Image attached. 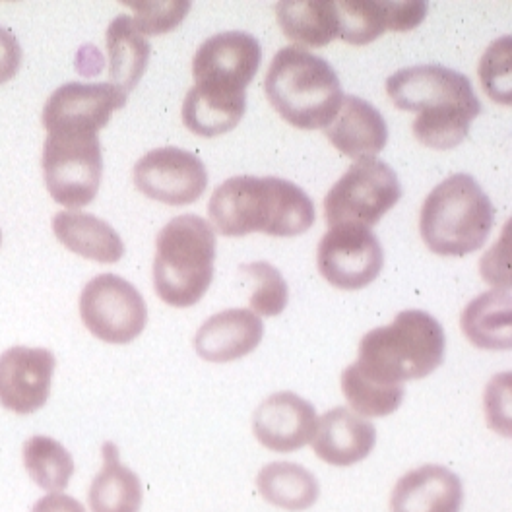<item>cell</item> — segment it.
<instances>
[{"label": "cell", "mask_w": 512, "mask_h": 512, "mask_svg": "<svg viewBox=\"0 0 512 512\" xmlns=\"http://www.w3.org/2000/svg\"><path fill=\"white\" fill-rule=\"evenodd\" d=\"M208 216L225 237H243L255 231L295 237L315 224V204L288 179L241 175L227 179L214 191Z\"/></svg>", "instance_id": "6da1fadb"}, {"label": "cell", "mask_w": 512, "mask_h": 512, "mask_svg": "<svg viewBox=\"0 0 512 512\" xmlns=\"http://www.w3.org/2000/svg\"><path fill=\"white\" fill-rule=\"evenodd\" d=\"M447 352L439 320L425 311H402L390 324L367 332L353 367L381 384H404L437 371Z\"/></svg>", "instance_id": "7a4b0ae2"}, {"label": "cell", "mask_w": 512, "mask_h": 512, "mask_svg": "<svg viewBox=\"0 0 512 512\" xmlns=\"http://www.w3.org/2000/svg\"><path fill=\"white\" fill-rule=\"evenodd\" d=\"M264 90L280 117L303 130L328 127L344 99L340 78L330 63L295 45L276 53Z\"/></svg>", "instance_id": "3957f363"}, {"label": "cell", "mask_w": 512, "mask_h": 512, "mask_svg": "<svg viewBox=\"0 0 512 512\" xmlns=\"http://www.w3.org/2000/svg\"><path fill=\"white\" fill-rule=\"evenodd\" d=\"M495 224V208L480 183L468 173H454L423 202L419 231L429 251L466 256L480 251Z\"/></svg>", "instance_id": "277c9868"}, {"label": "cell", "mask_w": 512, "mask_h": 512, "mask_svg": "<svg viewBox=\"0 0 512 512\" xmlns=\"http://www.w3.org/2000/svg\"><path fill=\"white\" fill-rule=\"evenodd\" d=\"M216 233L206 220L183 214L163 225L156 239L154 288L161 301L187 309L196 305L214 280Z\"/></svg>", "instance_id": "5b68a950"}, {"label": "cell", "mask_w": 512, "mask_h": 512, "mask_svg": "<svg viewBox=\"0 0 512 512\" xmlns=\"http://www.w3.org/2000/svg\"><path fill=\"white\" fill-rule=\"evenodd\" d=\"M43 175L53 200L70 210L88 206L99 191L103 158L92 132H47Z\"/></svg>", "instance_id": "8992f818"}, {"label": "cell", "mask_w": 512, "mask_h": 512, "mask_svg": "<svg viewBox=\"0 0 512 512\" xmlns=\"http://www.w3.org/2000/svg\"><path fill=\"white\" fill-rule=\"evenodd\" d=\"M402 198V185L396 171L377 158H363L340 177L324 198V218L336 225L379 224L388 210Z\"/></svg>", "instance_id": "52a82bcc"}, {"label": "cell", "mask_w": 512, "mask_h": 512, "mask_svg": "<svg viewBox=\"0 0 512 512\" xmlns=\"http://www.w3.org/2000/svg\"><path fill=\"white\" fill-rule=\"evenodd\" d=\"M84 326L107 344H130L148 322L146 301L140 291L117 274H99L80 295Z\"/></svg>", "instance_id": "ba28073f"}, {"label": "cell", "mask_w": 512, "mask_h": 512, "mask_svg": "<svg viewBox=\"0 0 512 512\" xmlns=\"http://www.w3.org/2000/svg\"><path fill=\"white\" fill-rule=\"evenodd\" d=\"M262 61V47L247 32H220L208 37L192 59L194 86L220 96L245 94Z\"/></svg>", "instance_id": "9c48e42d"}, {"label": "cell", "mask_w": 512, "mask_h": 512, "mask_svg": "<svg viewBox=\"0 0 512 512\" xmlns=\"http://www.w3.org/2000/svg\"><path fill=\"white\" fill-rule=\"evenodd\" d=\"M386 94L402 111L464 109L476 117L481 113L470 80L441 64H417L394 72L386 80Z\"/></svg>", "instance_id": "30bf717a"}, {"label": "cell", "mask_w": 512, "mask_h": 512, "mask_svg": "<svg viewBox=\"0 0 512 512\" xmlns=\"http://www.w3.org/2000/svg\"><path fill=\"white\" fill-rule=\"evenodd\" d=\"M317 266L320 276L334 288H367L383 270V245L369 227L336 225L320 241Z\"/></svg>", "instance_id": "8fae6325"}, {"label": "cell", "mask_w": 512, "mask_h": 512, "mask_svg": "<svg viewBox=\"0 0 512 512\" xmlns=\"http://www.w3.org/2000/svg\"><path fill=\"white\" fill-rule=\"evenodd\" d=\"M132 179L136 189L169 206L196 202L208 187V171L189 150L165 146L136 161Z\"/></svg>", "instance_id": "7c38bea8"}, {"label": "cell", "mask_w": 512, "mask_h": 512, "mask_svg": "<svg viewBox=\"0 0 512 512\" xmlns=\"http://www.w3.org/2000/svg\"><path fill=\"white\" fill-rule=\"evenodd\" d=\"M128 96L111 82H68L57 88L43 107L47 132H92L107 127L113 113L127 105Z\"/></svg>", "instance_id": "4fadbf2b"}, {"label": "cell", "mask_w": 512, "mask_h": 512, "mask_svg": "<svg viewBox=\"0 0 512 512\" xmlns=\"http://www.w3.org/2000/svg\"><path fill=\"white\" fill-rule=\"evenodd\" d=\"M57 359L45 348L14 346L0 355V406L30 416L41 410L51 394Z\"/></svg>", "instance_id": "5bb4252c"}, {"label": "cell", "mask_w": 512, "mask_h": 512, "mask_svg": "<svg viewBox=\"0 0 512 512\" xmlns=\"http://www.w3.org/2000/svg\"><path fill=\"white\" fill-rule=\"evenodd\" d=\"M317 421V410L309 400L295 392H276L256 408L253 431L262 447L295 452L311 443Z\"/></svg>", "instance_id": "9a60e30c"}, {"label": "cell", "mask_w": 512, "mask_h": 512, "mask_svg": "<svg viewBox=\"0 0 512 512\" xmlns=\"http://www.w3.org/2000/svg\"><path fill=\"white\" fill-rule=\"evenodd\" d=\"M313 450L322 462L338 468L365 460L377 445L375 425L350 408H334L317 421Z\"/></svg>", "instance_id": "2e32d148"}, {"label": "cell", "mask_w": 512, "mask_h": 512, "mask_svg": "<svg viewBox=\"0 0 512 512\" xmlns=\"http://www.w3.org/2000/svg\"><path fill=\"white\" fill-rule=\"evenodd\" d=\"M264 336V324L247 309H227L206 320L196 336L194 350L210 363H229L255 352Z\"/></svg>", "instance_id": "e0dca14e"}, {"label": "cell", "mask_w": 512, "mask_h": 512, "mask_svg": "<svg viewBox=\"0 0 512 512\" xmlns=\"http://www.w3.org/2000/svg\"><path fill=\"white\" fill-rule=\"evenodd\" d=\"M462 503V481L439 464H427L402 476L390 497L392 512H460Z\"/></svg>", "instance_id": "ac0fdd59"}, {"label": "cell", "mask_w": 512, "mask_h": 512, "mask_svg": "<svg viewBox=\"0 0 512 512\" xmlns=\"http://www.w3.org/2000/svg\"><path fill=\"white\" fill-rule=\"evenodd\" d=\"M324 134L336 150L353 160L375 158L388 142V127L381 111L357 96H344Z\"/></svg>", "instance_id": "d6986e66"}, {"label": "cell", "mask_w": 512, "mask_h": 512, "mask_svg": "<svg viewBox=\"0 0 512 512\" xmlns=\"http://www.w3.org/2000/svg\"><path fill=\"white\" fill-rule=\"evenodd\" d=\"M53 233L68 251L101 264L119 262L125 255L121 235L94 214L59 212L53 218Z\"/></svg>", "instance_id": "ffe728a7"}, {"label": "cell", "mask_w": 512, "mask_h": 512, "mask_svg": "<svg viewBox=\"0 0 512 512\" xmlns=\"http://www.w3.org/2000/svg\"><path fill=\"white\" fill-rule=\"evenodd\" d=\"M464 336L481 350H511V291L493 289L478 295L460 315Z\"/></svg>", "instance_id": "44dd1931"}, {"label": "cell", "mask_w": 512, "mask_h": 512, "mask_svg": "<svg viewBox=\"0 0 512 512\" xmlns=\"http://www.w3.org/2000/svg\"><path fill=\"white\" fill-rule=\"evenodd\" d=\"M101 452L103 466L90 487V509L92 512H140L144 499L142 481L121 462L115 443H105Z\"/></svg>", "instance_id": "7402d4cb"}, {"label": "cell", "mask_w": 512, "mask_h": 512, "mask_svg": "<svg viewBox=\"0 0 512 512\" xmlns=\"http://www.w3.org/2000/svg\"><path fill=\"white\" fill-rule=\"evenodd\" d=\"M109 53V78L121 92H132L146 72L150 61V43L136 30L127 14L117 16L105 33Z\"/></svg>", "instance_id": "603a6c76"}, {"label": "cell", "mask_w": 512, "mask_h": 512, "mask_svg": "<svg viewBox=\"0 0 512 512\" xmlns=\"http://www.w3.org/2000/svg\"><path fill=\"white\" fill-rule=\"evenodd\" d=\"M278 24L286 37L305 47H324L338 37V12L332 0H282L276 4Z\"/></svg>", "instance_id": "cb8c5ba5"}, {"label": "cell", "mask_w": 512, "mask_h": 512, "mask_svg": "<svg viewBox=\"0 0 512 512\" xmlns=\"http://www.w3.org/2000/svg\"><path fill=\"white\" fill-rule=\"evenodd\" d=\"M256 487L266 503L291 512L311 509L320 495L317 478L293 462L266 464L256 476Z\"/></svg>", "instance_id": "d4e9b609"}, {"label": "cell", "mask_w": 512, "mask_h": 512, "mask_svg": "<svg viewBox=\"0 0 512 512\" xmlns=\"http://www.w3.org/2000/svg\"><path fill=\"white\" fill-rule=\"evenodd\" d=\"M247 111V94L220 96L192 86L183 103V123L194 134L214 138L237 127Z\"/></svg>", "instance_id": "484cf974"}, {"label": "cell", "mask_w": 512, "mask_h": 512, "mask_svg": "<svg viewBox=\"0 0 512 512\" xmlns=\"http://www.w3.org/2000/svg\"><path fill=\"white\" fill-rule=\"evenodd\" d=\"M24 466L37 487L59 493L74 476V458L66 448L45 435H33L24 443Z\"/></svg>", "instance_id": "4316f807"}, {"label": "cell", "mask_w": 512, "mask_h": 512, "mask_svg": "<svg viewBox=\"0 0 512 512\" xmlns=\"http://www.w3.org/2000/svg\"><path fill=\"white\" fill-rule=\"evenodd\" d=\"M342 390L353 410L363 417L394 414L404 400V384H381L363 377L353 365L342 373Z\"/></svg>", "instance_id": "83f0119b"}, {"label": "cell", "mask_w": 512, "mask_h": 512, "mask_svg": "<svg viewBox=\"0 0 512 512\" xmlns=\"http://www.w3.org/2000/svg\"><path fill=\"white\" fill-rule=\"evenodd\" d=\"M338 37L350 45H367L386 32L384 0H340Z\"/></svg>", "instance_id": "f1b7e54d"}, {"label": "cell", "mask_w": 512, "mask_h": 512, "mask_svg": "<svg viewBox=\"0 0 512 512\" xmlns=\"http://www.w3.org/2000/svg\"><path fill=\"white\" fill-rule=\"evenodd\" d=\"M476 115L464 109H441V111H423L412 125L417 140L433 150H450L466 140L470 132V123Z\"/></svg>", "instance_id": "f546056e"}, {"label": "cell", "mask_w": 512, "mask_h": 512, "mask_svg": "<svg viewBox=\"0 0 512 512\" xmlns=\"http://www.w3.org/2000/svg\"><path fill=\"white\" fill-rule=\"evenodd\" d=\"M243 276L253 284L251 307L255 315L278 317L288 305L289 289L278 268L268 262H251L239 268Z\"/></svg>", "instance_id": "4dcf8cb0"}, {"label": "cell", "mask_w": 512, "mask_h": 512, "mask_svg": "<svg viewBox=\"0 0 512 512\" xmlns=\"http://www.w3.org/2000/svg\"><path fill=\"white\" fill-rule=\"evenodd\" d=\"M511 43V35L493 41L480 61V82L483 90L491 99L505 105L512 101Z\"/></svg>", "instance_id": "1f68e13d"}, {"label": "cell", "mask_w": 512, "mask_h": 512, "mask_svg": "<svg viewBox=\"0 0 512 512\" xmlns=\"http://www.w3.org/2000/svg\"><path fill=\"white\" fill-rule=\"evenodd\" d=\"M136 12L132 18L136 30L142 35H160L177 28L191 10L187 0H169V2H138L130 4Z\"/></svg>", "instance_id": "d6a6232c"}, {"label": "cell", "mask_w": 512, "mask_h": 512, "mask_svg": "<svg viewBox=\"0 0 512 512\" xmlns=\"http://www.w3.org/2000/svg\"><path fill=\"white\" fill-rule=\"evenodd\" d=\"M386 10V30L392 32H410L427 16V2L406 0V2H388L384 0Z\"/></svg>", "instance_id": "836d02e7"}, {"label": "cell", "mask_w": 512, "mask_h": 512, "mask_svg": "<svg viewBox=\"0 0 512 512\" xmlns=\"http://www.w3.org/2000/svg\"><path fill=\"white\" fill-rule=\"evenodd\" d=\"M22 64L20 41L8 28L0 26V84L12 80Z\"/></svg>", "instance_id": "e575fe53"}, {"label": "cell", "mask_w": 512, "mask_h": 512, "mask_svg": "<svg viewBox=\"0 0 512 512\" xmlns=\"http://www.w3.org/2000/svg\"><path fill=\"white\" fill-rule=\"evenodd\" d=\"M511 383H507L509 386ZM507 386H499V377H495L491 384L487 386V392H485V412H487V423L499 431L501 435L509 437L511 435V425H509V419L503 412V400H501V394Z\"/></svg>", "instance_id": "d590c367"}, {"label": "cell", "mask_w": 512, "mask_h": 512, "mask_svg": "<svg viewBox=\"0 0 512 512\" xmlns=\"http://www.w3.org/2000/svg\"><path fill=\"white\" fill-rule=\"evenodd\" d=\"M32 512H86V509L70 495L47 493L33 505Z\"/></svg>", "instance_id": "8d00e7d4"}, {"label": "cell", "mask_w": 512, "mask_h": 512, "mask_svg": "<svg viewBox=\"0 0 512 512\" xmlns=\"http://www.w3.org/2000/svg\"><path fill=\"white\" fill-rule=\"evenodd\" d=\"M0 241H2V233H0Z\"/></svg>", "instance_id": "74e56055"}]
</instances>
